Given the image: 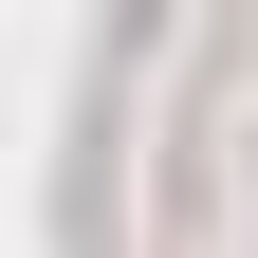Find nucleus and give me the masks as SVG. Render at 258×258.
Wrapping results in <instances>:
<instances>
[]
</instances>
